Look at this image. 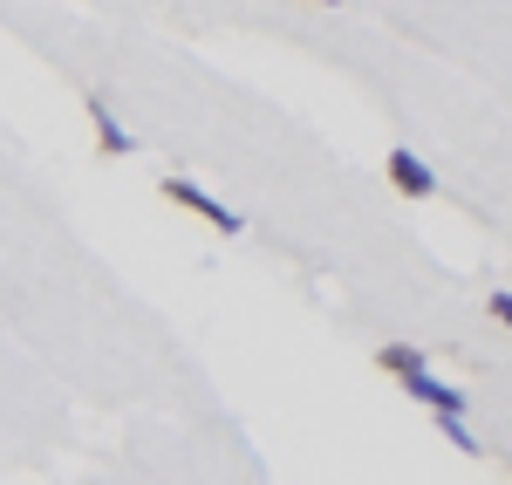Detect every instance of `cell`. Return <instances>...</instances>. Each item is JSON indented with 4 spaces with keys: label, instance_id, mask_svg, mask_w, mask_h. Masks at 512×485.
Returning <instances> with one entry per match:
<instances>
[{
    "label": "cell",
    "instance_id": "3",
    "mask_svg": "<svg viewBox=\"0 0 512 485\" xmlns=\"http://www.w3.org/2000/svg\"><path fill=\"white\" fill-rule=\"evenodd\" d=\"M82 110H89V130H96V151H103V158H137V137L110 117V103H103V96H89Z\"/></svg>",
    "mask_w": 512,
    "mask_h": 485
},
{
    "label": "cell",
    "instance_id": "5",
    "mask_svg": "<svg viewBox=\"0 0 512 485\" xmlns=\"http://www.w3.org/2000/svg\"><path fill=\"white\" fill-rule=\"evenodd\" d=\"M376 369H390V376H410V369H431V356H424L417 342H383V349H376Z\"/></svg>",
    "mask_w": 512,
    "mask_h": 485
},
{
    "label": "cell",
    "instance_id": "2",
    "mask_svg": "<svg viewBox=\"0 0 512 485\" xmlns=\"http://www.w3.org/2000/svg\"><path fill=\"white\" fill-rule=\"evenodd\" d=\"M383 178H390L403 199H431V192H437V171H431L424 158H417L410 144H396L390 158H383Z\"/></svg>",
    "mask_w": 512,
    "mask_h": 485
},
{
    "label": "cell",
    "instance_id": "7",
    "mask_svg": "<svg viewBox=\"0 0 512 485\" xmlns=\"http://www.w3.org/2000/svg\"><path fill=\"white\" fill-rule=\"evenodd\" d=\"M485 308H492V322H499V328H512V294H506V287H499V294H492Z\"/></svg>",
    "mask_w": 512,
    "mask_h": 485
},
{
    "label": "cell",
    "instance_id": "6",
    "mask_svg": "<svg viewBox=\"0 0 512 485\" xmlns=\"http://www.w3.org/2000/svg\"><path fill=\"white\" fill-rule=\"evenodd\" d=\"M437 431H444V445H458L465 458H485V445H478L472 424H465V410H437Z\"/></svg>",
    "mask_w": 512,
    "mask_h": 485
},
{
    "label": "cell",
    "instance_id": "8",
    "mask_svg": "<svg viewBox=\"0 0 512 485\" xmlns=\"http://www.w3.org/2000/svg\"><path fill=\"white\" fill-rule=\"evenodd\" d=\"M308 7H342V0H308Z\"/></svg>",
    "mask_w": 512,
    "mask_h": 485
},
{
    "label": "cell",
    "instance_id": "4",
    "mask_svg": "<svg viewBox=\"0 0 512 485\" xmlns=\"http://www.w3.org/2000/svg\"><path fill=\"white\" fill-rule=\"evenodd\" d=\"M396 383H403V397H410V404H424L431 417H437V410H465V390L437 383L431 369H410V376H396Z\"/></svg>",
    "mask_w": 512,
    "mask_h": 485
},
{
    "label": "cell",
    "instance_id": "1",
    "mask_svg": "<svg viewBox=\"0 0 512 485\" xmlns=\"http://www.w3.org/2000/svg\"><path fill=\"white\" fill-rule=\"evenodd\" d=\"M164 199H171V205H185L192 219H205V226H219L226 240H233V233H246V219H239L233 205H219L212 192H205V185H192V178H178V171L164 178Z\"/></svg>",
    "mask_w": 512,
    "mask_h": 485
}]
</instances>
